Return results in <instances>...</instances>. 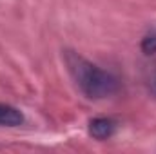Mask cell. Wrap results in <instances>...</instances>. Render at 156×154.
<instances>
[{
	"instance_id": "obj_3",
	"label": "cell",
	"mask_w": 156,
	"mask_h": 154,
	"mask_svg": "<svg viewBox=\"0 0 156 154\" xmlns=\"http://www.w3.org/2000/svg\"><path fill=\"white\" fill-rule=\"evenodd\" d=\"M24 123V114L7 103H0V125L4 127H18Z\"/></svg>"
},
{
	"instance_id": "obj_1",
	"label": "cell",
	"mask_w": 156,
	"mask_h": 154,
	"mask_svg": "<svg viewBox=\"0 0 156 154\" xmlns=\"http://www.w3.org/2000/svg\"><path fill=\"white\" fill-rule=\"evenodd\" d=\"M66 65L71 73V76L78 85V89L93 100H102L107 96H113L118 91V80L111 73L100 69L98 65L91 64L83 56H80L73 51H66L64 54Z\"/></svg>"
},
{
	"instance_id": "obj_4",
	"label": "cell",
	"mask_w": 156,
	"mask_h": 154,
	"mask_svg": "<svg viewBox=\"0 0 156 154\" xmlns=\"http://www.w3.org/2000/svg\"><path fill=\"white\" fill-rule=\"evenodd\" d=\"M142 51H144L145 54L156 53V31L151 33V35H147V37L144 38V42H142Z\"/></svg>"
},
{
	"instance_id": "obj_2",
	"label": "cell",
	"mask_w": 156,
	"mask_h": 154,
	"mask_svg": "<svg viewBox=\"0 0 156 154\" xmlns=\"http://www.w3.org/2000/svg\"><path fill=\"white\" fill-rule=\"evenodd\" d=\"M116 131V123L111 118H93L89 121V134L100 142L109 140Z\"/></svg>"
}]
</instances>
